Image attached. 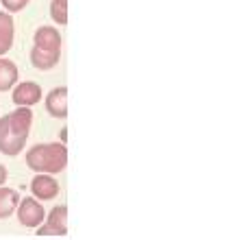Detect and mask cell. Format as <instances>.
<instances>
[{
	"label": "cell",
	"mask_w": 248,
	"mask_h": 240,
	"mask_svg": "<svg viewBox=\"0 0 248 240\" xmlns=\"http://www.w3.org/2000/svg\"><path fill=\"white\" fill-rule=\"evenodd\" d=\"M26 164L31 171L42 172V175H52V172H61L68 164V151L59 142H50V144H37L26 153Z\"/></svg>",
	"instance_id": "7a4b0ae2"
},
{
	"label": "cell",
	"mask_w": 248,
	"mask_h": 240,
	"mask_svg": "<svg viewBox=\"0 0 248 240\" xmlns=\"http://www.w3.org/2000/svg\"><path fill=\"white\" fill-rule=\"evenodd\" d=\"M35 48L61 55V35L57 33V29H52V26H39V29L35 31Z\"/></svg>",
	"instance_id": "5b68a950"
},
{
	"label": "cell",
	"mask_w": 248,
	"mask_h": 240,
	"mask_svg": "<svg viewBox=\"0 0 248 240\" xmlns=\"http://www.w3.org/2000/svg\"><path fill=\"white\" fill-rule=\"evenodd\" d=\"M17 203H20V197L16 190L0 188V219H9L17 210Z\"/></svg>",
	"instance_id": "8fae6325"
},
{
	"label": "cell",
	"mask_w": 248,
	"mask_h": 240,
	"mask_svg": "<svg viewBox=\"0 0 248 240\" xmlns=\"http://www.w3.org/2000/svg\"><path fill=\"white\" fill-rule=\"evenodd\" d=\"M17 81V68L13 61L0 57V92H7L16 86Z\"/></svg>",
	"instance_id": "30bf717a"
},
{
	"label": "cell",
	"mask_w": 248,
	"mask_h": 240,
	"mask_svg": "<svg viewBox=\"0 0 248 240\" xmlns=\"http://www.w3.org/2000/svg\"><path fill=\"white\" fill-rule=\"evenodd\" d=\"M2 4H4V9L11 13V11H22V9L29 4V0H2Z\"/></svg>",
	"instance_id": "5bb4252c"
},
{
	"label": "cell",
	"mask_w": 248,
	"mask_h": 240,
	"mask_svg": "<svg viewBox=\"0 0 248 240\" xmlns=\"http://www.w3.org/2000/svg\"><path fill=\"white\" fill-rule=\"evenodd\" d=\"M50 16L57 24H68V0H52Z\"/></svg>",
	"instance_id": "4fadbf2b"
},
{
	"label": "cell",
	"mask_w": 248,
	"mask_h": 240,
	"mask_svg": "<svg viewBox=\"0 0 248 240\" xmlns=\"http://www.w3.org/2000/svg\"><path fill=\"white\" fill-rule=\"evenodd\" d=\"M33 122V112L29 107H17L16 112L0 118V153L17 155L26 144V137Z\"/></svg>",
	"instance_id": "6da1fadb"
},
{
	"label": "cell",
	"mask_w": 248,
	"mask_h": 240,
	"mask_svg": "<svg viewBox=\"0 0 248 240\" xmlns=\"http://www.w3.org/2000/svg\"><path fill=\"white\" fill-rule=\"evenodd\" d=\"M44 216H46V212L37 199L26 197L17 203V221L24 227H39L44 223Z\"/></svg>",
	"instance_id": "3957f363"
},
{
	"label": "cell",
	"mask_w": 248,
	"mask_h": 240,
	"mask_svg": "<svg viewBox=\"0 0 248 240\" xmlns=\"http://www.w3.org/2000/svg\"><path fill=\"white\" fill-rule=\"evenodd\" d=\"M31 190L37 199L42 201H48V199H55L59 194V184L52 175H37L33 181H31Z\"/></svg>",
	"instance_id": "52a82bcc"
},
{
	"label": "cell",
	"mask_w": 248,
	"mask_h": 240,
	"mask_svg": "<svg viewBox=\"0 0 248 240\" xmlns=\"http://www.w3.org/2000/svg\"><path fill=\"white\" fill-rule=\"evenodd\" d=\"M57 61H59V55H55V52H46V51H39V48H33V51H31V64H33L37 70L55 68Z\"/></svg>",
	"instance_id": "7c38bea8"
},
{
	"label": "cell",
	"mask_w": 248,
	"mask_h": 240,
	"mask_svg": "<svg viewBox=\"0 0 248 240\" xmlns=\"http://www.w3.org/2000/svg\"><path fill=\"white\" fill-rule=\"evenodd\" d=\"M37 234L39 236H65L68 234V207L57 206L48 214L46 223L37 227Z\"/></svg>",
	"instance_id": "277c9868"
},
{
	"label": "cell",
	"mask_w": 248,
	"mask_h": 240,
	"mask_svg": "<svg viewBox=\"0 0 248 240\" xmlns=\"http://www.w3.org/2000/svg\"><path fill=\"white\" fill-rule=\"evenodd\" d=\"M4 181H7V168H4L2 164H0V186H2Z\"/></svg>",
	"instance_id": "9a60e30c"
},
{
	"label": "cell",
	"mask_w": 248,
	"mask_h": 240,
	"mask_svg": "<svg viewBox=\"0 0 248 240\" xmlns=\"http://www.w3.org/2000/svg\"><path fill=\"white\" fill-rule=\"evenodd\" d=\"M39 99H42V87L33 81H24L13 90V103L17 107H31V105L39 103Z\"/></svg>",
	"instance_id": "8992f818"
},
{
	"label": "cell",
	"mask_w": 248,
	"mask_h": 240,
	"mask_svg": "<svg viewBox=\"0 0 248 240\" xmlns=\"http://www.w3.org/2000/svg\"><path fill=\"white\" fill-rule=\"evenodd\" d=\"M13 46V17L7 11H0V55Z\"/></svg>",
	"instance_id": "9c48e42d"
},
{
	"label": "cell",
	"mask_w": 248,
	"mask_h": 240,
	"mask_svg": "<svg viewBox=\"0 0 248 240\" xmlns=\"http://www.w3.org/2000/svg\"><path fill=\"white\" fill-rule=\"evenodd\" d=\"M46 109H48V114L55 118L68 116V90H65V87H55V90L46 96Z\"/></svg>",
	"instance_id": "ba28073f"
}]
</instances>
